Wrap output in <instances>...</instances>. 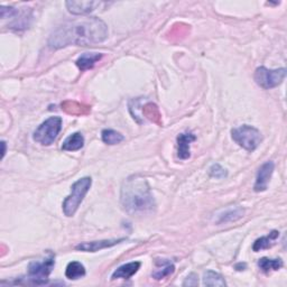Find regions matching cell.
I'll return each instance as SVG.
<instances>
[{"label": "cell", "instance_id": "6da1fadb", "mask_svg": "<svg viewBox=\"0 0 287 287\" xmlns=\"http://www.w3.org/2000/svg\"><path fill=\"white\" fill-rule=\"evenodd\" d=\"M108 37V26L97 17L80 18L67 21L53 31L48 45L54 50L77 45L88 46L105 42Z\"/></svg>", "mask_w": 287, "mask_h": 287}, {"label": "cell", "instance_id": "7a4b0ae2", "mask_svg": "<svg viewBox=\"0 0 287 287\" xmlns=\"http://www.w3.org/2000/svg\"><path fill=\"white\" fill-rule=\"evenodd\" d=\"M121 204L129 214H144L151 212L156 207L147 181L139 175L128 177L121 186Z\"/></svg>", "mask_w": 287, "mask_h": 287}, {"label": "cell", "instance_id": "3957f363", "mask_svg": "<svg viewBox=\"0 0 287 287\" xmlns=\"http://www.w3.org/2000/svg\"><path fill=\"white\" fill-rule=\"evenodd\" d=\"M91 177L80 178L71 186V194L64 200L63 212L67 216H73L91 187Z\"/></svg>", "mask_w": 287, "mask_h": 287}, {"label": "cell", "instance_id": "277c9868", "mask_svg": "<svg viewBox=\"0 0 287 287\" xmlns=\"http://www.w3.org/2000/svg\"><path fill=\"white\" fill-rule=\"evenodd\" d=\"M231 136L235 142L246 149L247 151H253L261 145L263 136L257 128L243 124L241 127L235 128L231 131Z\"/></svg>", "mask_w": 287, "mask_h": 287}, {"label": "cell", "instance_id": "5b68a950", "mask_svg": "<svg viewBox=\"0 0 287 287\" xmlns=\"http://www.w3.org/2000/svg\"><path fill=\"white\" fill-rule=\"evenodd\" d=\"M62 129V119L51 117L43 122L33 134V139L43 146H50L55 142Z\"/></svg>", "mask_w": 287, "mask_h": 287}, {"label": "cell", "instance_id": "8992f818", "mask_svg": "<svg viewBox=\"0 0 287 287\" xmlns=\"http://www.w3.org/2000/svg\"><path fill=\"white\" fill-rule=\"evenodd\" d=\"M55 266V258L51 254L43 261H34L28 265V278L34 285H45L48 281V276Z\"/></svg>", "mask_w": 287, "mask_h": 287}, {"label": "cell", "instance_id": "52a82bcc", "mask_svg": "<svg viewBox=\"0 0 287 287\" xmlns=\"http://www.w3.org/2000/svg\"><path fill=\"white\" fill-rule=\"evenodd\" d=\"M286 77V69L281 68L277 70H269L265 67H261L254 72V81L265 90H269L278 86L283 82Z\"/></svg>", "mask_w": 287, "mask_h": 287}, {"label": "cell", "instance_id": "ba28073f", "mask_svg": "<svg viewBox=\"0 0 287 287\" xmlns=\"http://www.w3.org/2000/svg\"><path fill=\"white\" fill-rule=\"evenodd\" d=\"M275 170V164L272 161H268L266 163L263 164L257 172L256 182H254L253 189L254 192H264L266 191L268 186V183L272 178V175Z\"/></svg>", "mask_w": 287, "mask_h": 287}, {"label": "cell", "instance_id": "9c48e42d", "mask_svg": "<svg viewBox=\"0 0 287 287\" xmlns=\"http://www.w3.org/2000/svg\"><path fill=\"white\" fill-rule=\"evenodd\" d=\"M243 214H245V210L241 207H239V205H232V207L220 210L214 216V222L216 225L229 224V222H235L241 219Z\"/></svg>", "mask_w": 287, "mask_h": 287}, {"label": "cell", "instance_id": "30bf717a", "mask_svg": "<svg viewBox=\"0 0 287 287\" xmlns=\"http://www.w3.org/2000/svg\"><path fill=\"white\" fill-rule=\"evenodd\" d=\"M105 3L101 2H67L66 6L69 13L73 15H88L98 9Z\"/></svg>", "mask_w": 287, "mask_h": 287}, {"label": "cell", "instance_id": "8fae6325", "mask_svg": "<svg viewBox=\"0 0 287 287\" xmlns=\"http://www.w3.org/2000/svg\"><path fill=\"white\" fill-rule=\"evenodd\" d=\"M124 240H126L124 238H121V239H109V240L82 242V243H79V245L75 247V249H77V250L85 251V252H95V251L101 250V249H106V248L116 246L118 245V243H120Z\"/></svg>", "mask_w": 287, "mask_h": 287}, {"label": "cell", "instance_id": "7c38bea8", "mask_svg": "<svg viewBox=\"0 0 287 287\" xmlns=\"http://www.w3.org/2000/svg\"><path fill=\"white\" fill-rule=\"evenodd\" d=\"M197 137L191 133L180 134L177 136V156L180 160H187L191 156L189 145L193 143Z\"/></svg>", "mask_w": 287, "mask_h": 287}, {"label": "cell", "instance_id": "4fadbf2b", "mask_svg": "<svg viewBox=\"0 0 287 287\" xmlns=\"http://www.w3.org/2000/svg\"><path fill=\"white\" fill-rule=\"evenodd\" d=\"M140 266H142V264H140L139 262H133V263L124 264V265H122V266L117 268L115 272H113V274L111 276V279L112 280L119 279V278L129 279L138 272Z\"/></svg>", "mask_w": 287, "mask_h": 287}, {"label": "cell", "instance_id": "5bb4252c", "mask_svg": "<svg viewBox=\"0 0 287 287\" xmlns=\"http://www.w3.org/2000/svg\"><path fill=\"white\" fill-rule=\"evenodd\" d=\"M101 53H85L83 55H81L77 59V67L81 71H86L95 66L97 62H99L102 58Z\"/></svg>", "mask_w": 287, "mask_h": 287}, {"label": "cell", "instance_id": "9a60e30c", "mask_svg": "<svg viewBox=\"0 0 287 287\" xmlns=\"http://www.w3.org/2000/svg\"><path fill=\"white\" fill-rule=\"evenodd\" d=\"M278 237H279V232L276 231V230H273L268 236L259 238V239L254 241L253 246H252V250L254 252H258L261 250H265V249H268L270 247H273L276 239H277Z\"/></svg>", "mask_w": 287, "mask_h": 287}, {"label": "cell", "instance_id": "2e32d148", "mask_svg": "<svg viewBox=\"0 0 287 287\" xmlns=\"http://www.w3.org/2000/svg\"><path fill=\"white\" fill-rule=\"evenodd\" d=\"M83 145H84V138L82 136V134L75 133L64 140V143L62 145V150L75 151L82 148Z\"/></svg>", "mask_w": 287, "mask_h": 287}, {"label": "cell", "instance_id": "e0dca14e", "mask_svg": "<svg viewBox=\"0 0 287 287\" xmlns=\"http://www.w3.org/2000/svg\"><path fill=\"white\" fill-rule=\"evenodd\" d=\"M84 275H85V267L81 263L72 262L68 265L66 270L67 278L71 280H77L80 279L81 277H83Z\"/></svg>", "mask_w": 287, "mask_h": 287}, {"label": "cell", "instance_id": "ac0fdd59", "mask_svg": "<svg viewBox=\"0 0 287 287\" xmlns=\"http://www.w3.org/2000/svg\"><path fill=\"white\" fill-rule=\"evenodd\" d=\"M156 264L160 265V268L156 269L153 273V277L157 280L169 277V276H171L175 272V266L171 262L163 261V262H157Z\"/></svg>", "mask_w": 287, "mask_h": 287}, {"label": "cell", "instance_id": "d6986e66", "mask_svg": "<svg viewBox=\"0 0 287 287\" xmlns=\"http://www.w3.org/2000/svg\"><path fill=\"white\" fill-rule=\"evenodd\" d=\"M258 266L262 269V272L264 273H270L275 272V270H278L283 267V261L281 259H269V258H262L259 259Z\"/></svg>", "mask_w": 287, "mask_h": 287}, {"label": "cell", "instance_id": "ffe728a7", "mask_svg": "<svg viewBox=\"0 0 287 287\" xmlns=\"http://www.w3.org/2000/svg\"><path fill=\"white\" fill-rule=\"evenodd\" d=\"M62 109L67 111L70 115H86L89 113L90 108L79 104L75 101H66L62 104Z\"/></svg>", "mask_w": 287, "mask_h": 287}, {"label": "cell", "instance_id": "44dd1931", "mask_svg": "<svg viewBox=\"0 0 287 287\" xmlns=\"http://www.w3.org/2000/svg\"><path fill=\"white\" fill-rule=\"evenodd\" d=\"M101 137H102V142L107 145L120 144L124 139L123 135L116 131H112V129H105V131H102Z\"/></svg>", "mask_w": 287, "mask_h": 287}, {"label": "cell", "instance_id": "7402d4cb", "mask_svg": "<svg viewBox=\"0 0 287 287\" xmlns=\"http://www.w3.org/2000/svg\"><path fill=\"white\" fill-rule=\"evenodd\" d=\"M203 285L205 286H226L225 278L213 270H208L203 276Z\"/></svg>", "mask_w": 287, "mask_h": 287}, {"label": "cell", "instance_id": "603a6c76", "mask_svg": "<svg viewBox=\"0 0 287 287\" xmlns=\"http://www.w3.org/2000/svg\"><path fill=\"white\" fill-rule=\"evenodd\" d=\"M143 112L146 118H148L151 121L161 124V113L156 105L147 104L143 108Z\"/></svg>", "mask_w": 287, "mask_h": 287}, {"label": "cell", "instance_id": "cb8c5ba5", "mask_svg": "<svg viewBox=\"0 0 287 287\" xmlns=\"http://www.w3.org/2000/svg\"><path fill=\"white\" fill-rule=\"evenodd\" d=\"M210 175L215 178H225L228 175L227 171L219 164H213L210 169Z\"/></svg>", "mask_w": 287, "mask_h": 287}, {"label": "cell", "instance_id": "d4e9b609", "mask_svg": "<svg viewBox=\"0 0 287 287\" xmlns=\"http://www.w3.org/2000/svg\"><path fill=\"white\" fill-rule=\"evenodd\" d=\"M0 13H2V18H13L18 16L19 12L17 9H15L13 7H5L2 6V9H0Z\"/></svg>", "mask_w": 287, "mask_h": 287}, {"label": "cell", "instance_id": "484cf974", "mask_svg": "<svg viewBox=\"0 0 287 287\" xmlns=\"http://www.w3.org/2000/svg\"><path fill=\"white\" fill-rule=\"evenodd\" d=\"M198 285H199V277L198 275L194 273L189 274L183 283V286H198Z\"/></svg>", "mask_w": 287, "mask_h": 287}, {"label": "cell", "instance_id": "4316f807", "mask_svg": "<svg viewBox=\"0 0 287 287\" xmlns=\"http://www.w3.org/2000/svg\"><path fill=\"white\" fill-rule=\"evenodd\" d=\"M245 268H246V264H239L236 266L237 270H243Z\"/></svg>", "mask_w": 287, "mask_h": 287}, {"label": "cell", "instance_id": "83f0119b", "mask_svg": "<svg viewBox=\"0 0 287 287\" xmlns=\"http://www.w3.org/2000/svg\"><path fill=\"white\" fill-rule=\"evenodd\" d=\"M2 146H3V154H2V157L4 158L5 154H6V143H5V142H2Z\"/></svg>", "mask_w": 287, "mask_h": 287}]
</instances>
